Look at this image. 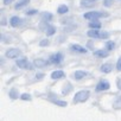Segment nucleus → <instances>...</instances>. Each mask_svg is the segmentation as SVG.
Masks as SVG:
<instances>
[{"instance_id":"nucleus-8","label":"nucleus","mask_w":121,"mask_h":121,"mask_svg":"<svg viewBox=\"0 0 121 121\" xmlns=\"http://www.w3.org/2000/svg\"><path fill=\"white\" fill-rule=\"evenodd\" d=\"M50 63H51L50 60H46V59H44V58H36V59L33 60V65H35L36 68H38V69L45 68V67H48Z\"/></svg>"},{"instance_id":"nucleus-18","label":"nucleus","mask_w":121,"mask_h":121,"mask_svg":"<svg viewBox=\"0 0 121 121\" xmlns=\"http://www.w3.org/2000/svg\"><path fill=\"white\" fill-rule=\"evenodd\" d=\"M50 101L52 102V103H55L56 106H59V107H67L68 106V102L67 101H62V100H58V99H52V97H50Z\"/></svg>"},{"instance_id":"nucleus-37","label":"nucleus","mask_w":121,"mask_h":121,"mask_svg":"<svg viewBox=\"0 0 121 121\" xmlns=\"http://www.w3.org/2000/svg\"><path fill=\"white\" fill-rule=\"evenodd\" d=\"M95 1H96V0H95Z\"/></svg>"},{"instance_id":"nucleus-35","label":"nucleus","mask_w":121,"mask_h":121,"mask_svg":"<svg viewBox=\"0 0 121 121\" xmlns=\"http://www.w3.org/2000/svg\"><path fill=\"white\" fill-rule=\"evenodd\" d=\"M88 48H89L90 50H93V48H94V45H93V43H91V42H88Z\"/></svg>"},{"instance_id":"nucleus-3","label":"nucleus","mask_w":121,"mask_h":121,"mask_svg":"<svg viewBox=\"0 0 121 121\" xmlns=\"http://www.w3.org/2000/svg\"><path fill=\"white\" fill-rule=\"evenodd\" d=\"M89 97H90V91L83 89V90L77 91V93L74 95L73 102H74V103H83V102H86Z\"/></svg>"},{"instance_id":"nucleus-27","label":"nucleus","mask_w":121,"mask_h":121,"mask_svg":"<svg viewBox=\"0 0 121 121\" xmlns=\"http://www.w3.org/2000/svg\"><path fill=\"white\" fill-rule=\"evenodd\" d=\"M114 4V0H103V6L104 7H112Z\"/></svg>"},{"instance_id":"nucleus-20","label":"nucleus","mask_w":121,"mask_h":121,"mask_svg":"<svg viewBox=\"0 0 121 121\" xmlns=\"http://www.w3.org/2000/svg\"><path fill=\"white\" fill-rule=\"evenodd\" d=\"M29 3H30V0H19V1L16 4V10H22L23 7H25V6H27L29 5Z\"/></svg>"},{"instance_id":"nucleus-2","label":"nucleus","mask_w":121,"mask_h":121,"mask_svg":"<svg viewBox=\"0 0 121 121\" xmlns=\"http://www.w3.org/2000/svg\"><path fill=\"white\" fill-rule=\"evenodd\" d=\"M83 17L87 20H94V19H100V18H107L109 17V13L102 12V11H89V12H86Z\"/></svg>"},{"instance_id":"nucleus-30","label":"nucleus","mask_w":121,"mask_h":121,"mask_svg":"<svg viewBox=\"0 0 121 121\" xmlns=\"http://www.w3.org/2000/svg\"><path fill=\"white\" fill-rule=\"evenodd\" d=\"M116 70L117 71H121V56L119 57L117 62H116Z\"/></svg>"},{"instance_id":"nucleus-36","label":"nucleus","mask_w":121,"mask_h":121,"mask_svg":"<svg viewBox=\"0 0 121 121\" xmlns=\"http://www.w3.org/2000/svg\"><path fill=\"white\" fill-rule=\"evenodd\" d=\"M5 24H6V23H5V18H4V17H1V25L4 26Z\"/></svg>"},{"instance_id":"nucleus-29","label":"nucleus","mask_w":121,"mask_h":121,"mask_svg":"<svg viewBox=\"0 0 121 121\" xmlns=\"http://www.w3.org/2000/svg\"><path fill=\"white\" fill-rule=\"evenodd\" d=\"M49 39H42L40 42H39V46H48L49 45Z\"/></svg>"},{"instance_id":"nucleus-32","label":"nucleus","mask_w":121,"mask_h":121,"mask_svg":"<svg viewBox=\"0 0 121 121\" xmlns=\"http://www.w3.org/2000/svg\"><path fill=\"white\" fill-rule=\"evenodd\" d=\"M116 87L119 90H121V77H117L116 78Z\"/></svg>"},{"instance_id":"nucleus-9","label":"nucleus","mask_w":121,"mask_h":121,"mask_svg":"<svg viewBox=\"0 0 121 121\" xmlns=\"http://www.w3.org/2000/svg\"><path fill=\"white\" fill-rule=\"evenodd\" d=\"M70 50L71 51H74V52H77V53H87L88 52V49L87 48H84V46H82V45H80V44H70Z\"/></svg>"},{"instance_id":"nucleus-25","label":"nucleus","mask_w":121,"mask_h":121,"mask_svg":"<svg viewBox=\"0 0 121 121\" xmlns=\"http://www.w3.org/2000/svg\"><path fill=\"white\" fill-rule=\"evenodd\" d=\"M71 90H73V87H71V84L68 82V83H67V86H65V88H63V90H62V94H63V95H68V94H69Z\"/></svg>"},{"instance_id":"nucleus-7","label":"nucleus","mask_w":121,"mask_h":121,"mask_svg":"<svg viewBox=\"0 0 121 121\" xmlns=\"http://www.w3.org/2000/svg\"><path fill=\"white\" fill-rule=\"evenodd\" d=\"M20 55H22V51H20L19 49H17V48H11V49H9V50L6 51V53H5V56H6L7 58H10V59L18 58Z\"/></svg>"},{"instance_id":"nucleus-34","label":"nucleus","mask_w":121,"mask_h":121,"mask_svg":"<svg viewBox=\"0 0 121 121\" xmlns=\"http://www.w3.org/2000/svg\"><path fill=\"white\" fill-rule=\"evenodd\" d=\"M14 1V0H3V4L4 5H10V4H12Z\"/></svg>"},{"instance_id":"nucleus-16","label":"nucleus","mask_w":121,"mask_h":121,"mask_svg":"<svg viewBox=\"0 0 121 121\" xmlns=\"http://www.w3.org/2000/svg\"><path fill=\"white\" fill-rule=\"evenodd\" d=\"M9 96L11 100H17V99H20V95H19V91L17 88H11L10 91H9Z\"/></svg>"},{"instance_id":"nucleus-26","label":"nucleus","mask_w":121,"mask_h":121,"mask_svg":"<svg viewBox=\"0 0 121 121\" xmlns=\"http://www.w3.org/2000/svg\"><path fill=\"white\" fill-rule=\"evenodd\" d=\"M20 100H23V101H31L32 100V96L30 94L25 93V94H22L20 95Z\"/></svg>"},{"instance_id":"nucleus-21","label":"nucleus","mask_w":121,"mask_h":121,"mask_svg":"<svg viewBox=\"0 0 121 121\" xmlns=\"http://www.w3.org/2000/svg\"><path fill=\"white\" fill-rule=\"evenodd\" d=\"M53 19V16H52V13H50V12H43L42 13V20H44V22H51Z\"/></svg>"},{"instance_id":"nucleus-13","label":"nucleus","mask_w":121,"mask_h":121,"mask_svg":"<svg viewBox=\"0 0 121 121\" xmlns=\"http://www.w3.org/2000/svg\"><path fill=\"white\" fill-rule=\"evenodd\" d=\"M63 77H65V73L63 70H55V71L51 73V78L52 80H60Z\"/></svg>"},{"instance_id":"nucleus-24","label":"nucleus","mask_w":121,"mask_h":121,"mask_svg":"<svg viewBox=\"0 0 121 121\" xmlns=\"http://www.w3.org/2000/svg\"><path fill=\"white\" fill-rule=\"evenodd\" d=\"M106 49H107L108 51L114 50V49H115V42H113V40H107V42H106Z\"/></svg>"},{"instance_id":"nucleus-12","label":"nucleus","mask_w":121,"mask_h":121,"mask_svg":"<svg viewBox=\"0 0 121 121\" xmlns=\"http://www.w3.org/2000/svg\"><path fill=\"white\" fill-rule=\"evenodd\" d=\"M87 76H88V73L84 71V70H76V71L74 73V78H75L76 81H81V80L86 78Z\"/></svg>"},{"instance_id":"nucleus-15","label":"nucleus","mask_w":121,"mask_h":121,"mask_svg":"<svg viewBox=\"0 0 121 121\" xmlns=\"http://www.w3.org/2000/svg\"><path fill=\"white\" fill-rule=\"evenodd\" d=\"M80 5H81V7L90 9V7H93V6L95 5V0H81Z\"/></svg>"},{"instance_id":"nucleus-1","label":"nucleus","mask_w":121,"mask_h":121,"mask_svg":"<svg viewBox=\"0 0 121 121\" xmlns=\"http://www.w3.org/2000/svg\"><path fill=\"white\" fill-rule=\"evenodd\" d=\"M87 36L93 39H108L109 38V32L101 31L100 29H90L87 32Z\"/></svg>"},{"instance_id":"nucleus-10","label":"nucleus","mask_w":121,"mask_h":121,"mask_svg":"<svg viewBox=\"0 0 121 121\" xmlns=\"http://www.w3.org/2000/svg\"><path fill=\"white\" fill-rule=\"evenodd\" d=\"M22 24H23V19H22L20 17H18V16L11 17V19H10V25H11L12 27H19Z\"/></svg>"},{"instance_id":"nucleus-22","label":"nucleus","mask_w":121,"mask_h":121,"mask_svg":"<svg viewBox=\"0 0 121 121\" xmlns=\"http://www.w3.org/2000/svg\"><path fill=\"white\" fill-rule=\"evenodd\" d=\"M88 26H89V29H101V23L97 20V19H94V20H91L89 24H88Z\"/></svg>"},{"instance_id":"nucleus-17","label":"nucleus","mask_w":121,"mask_h":121,"mask_svg":"<svg viewBox=\"0 0 121 121\" xmlns=\"http://www.w3.org/2000/svg\"><path fill=\"white\" fill-rule=\"evenodd\" d=\"M68 12H69V7H68V5L62 4V5H59V6L57 7V13H58V14H67Z\"/></svg>"},{"instance_id":"nucleus-14","label":"nucleus","mask_w":121,"mask_h":121,"mask_svg":"<svg viewBox=\"0 0 121 121\" xmlns=\"http://www.w3.org/2000/svg\"><path fill=\"white\" fill-rule=\"evenodd\" d=\"M100 70H101V73H103V74H109V73H112V70H113V64H112V63H103V64L100 67Z\"/></svg>"},{"instance_id":"nucleus-19","label":"nucleus","mask_w":121,"mask_h":121,"mask_svg":"<svg viewBox=\"0 0 121 121\" xmlns=\"http://www.w3.org/2000/svg\"><path fill=\"white\" fill-rule=\"evenodd\" d=\"M45 33H46V36H48V37L53 36V35L56 33V27H55L53 25L48 24V26H46V29H45Z\"/></svg>"},{"instance_id":"nucleus-4","label":"nucleus","mask_w":121,"mask_h":121,"mask_svg":"<svg viewBox=\"0 0 121 121\" xmlns=\"http://www.w3.org/2000/svg\"><path fill=\"white\" fill-rule=\"evenodd\" d=\"M16 64L18 65V68L20 69H24V70H32V64L27 60V58H18Z\"/></svg>"},{"instance_id":"nucleus-11","label":"nucleus","mask_w":121,"mask_h":121,"mask_svg":"<svg viewBox=\"0 0 121 121\" xmlns=\"http://www.w3.org/2000/svg\"><path fill=\"white\" fill-rule=\"evenodd\" d=\"M93 55L95 56V57H100V58H106V57H108L109 56V51L106 49V50H103V49H99V50H95L94 52H93Z\"/></svg>"},{"instance_id":"nucleus-31","label":"nucleus","mask_w":121,"mask_h":121,"mask_svg":"<svg viewBox=\"0 0 121 121\" xmlns=\"http://www.w3.org/2000/svg\"><path fill=\"white\" fill-rule=\"evenodd\" d=\"M1 42L3 43H10V40H9V38L4 35V33H1Z\"/></svg>"},{"instance_id":"nucleus-5","label":"nucleus","mask_w":121,"mask_h":121,"mask_svg":"<svg viewBox=\"0 0 121 121\" xmlns=\"http://www.w3.org/2000/svg\"><path fill=\"white\" fill-rule=\"evenodd\" d=\"M110 88V83L107 81V80H100L99 81V83L96 84V87H95V90L97 91V93H101V91H106V90H108Z\"/></svg>"},{"instance_id":"nucleus-28","label":"nucleus","mask_w":121,"mask_h":121,"mask_svg":"<svg viewBox=\"0 0 121 121\" xmlns=\"http://www.w3.org/2000/svg\"><path fill=\"white\" fill-rule=\"evenodd\" d=\"M38 13V10H29V11H25V14L26 16H35Z\"/></svg>"},{"instance_id":"nucleus-6","label":"nucleus","mask_w":121,"mask_h":121,"mask_svg":"<svg viewBox=\"0 0 121 121\" xmlns=\"http://www.w3.org/2000/svg\"><path fill=\"white\" fill-rule=\"evenodd\" d=\"M63 59H64V55L60 52V51L50 56V62L52 64H60V63L63 62Z\"/></svg>"},{"instance_id":"nucleus-33","label":"nucleus","mask_w":121,"mask_h":121,"mask_svg":"<svg viewBox=\"0 0 121 121\" xmlns=\"http://www.w3.org/2000/svg\"><path fill=\"white\" fill-rule=\"evenodd\" d=\"M44 76H45L44 74H42V73H39V74H37V75H36L35 77H36V80H37V81H40V80H42V78H43Z\"/></svg>"},{"instance_id":"nucleus-23","label":"nucleus","mask_w":121,"mask_h":121,"mask_svg":"<svg viewBox=\"0 0 121 121\" xmlns=\"http://www.w3.org/2000/svg\"><path fill=\"white\" fill-rule=\"evenodd\" d=\"M113 108L114 109H121V96H116L113 101Z\"/></svg>"}]
</instances>
